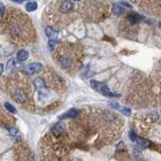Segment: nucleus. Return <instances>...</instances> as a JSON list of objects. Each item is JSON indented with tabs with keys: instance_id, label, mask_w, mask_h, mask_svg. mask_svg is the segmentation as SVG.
<instances>
[{
	"instance_id": "1",
	"label": "nucleus",
	"mask_w": 161,
	"mask_h": 161,
	"mask_svg": "<svg viewBox=\"0 0 161 161\" xmlns=\"http://www.w3.org/2000/svg\"><path fill=\"white\" fill-rule=\"evenodd\" d=\"M3 25L6 34L15 44H26L35 39L34 28L31 20L25 15V13L17 9H9L3 20Z\"/></svg>"
},
{
	"instance_id": "16",
	"label": "nucleus",
	"mask_w": 161,
	"mask_h": 161,
	"mask_svg": "<svg viewBox=\"0 0 161 161\" xmlns=\"http://www.w3.org/2000/svg\"><path fill=\"white\" fill-rule=\"evenodd\" d=\"M4 106L6 108V110L9 111L10 113H12V114H16V113H17V110L15 109L14 106H12V105L10 103H8V102H6V103L4 104Z\"/></svg>"
},
{
	"instance_id": "20",
	"label": "nucleus",
	"mask_w": 161,
	"mask_h": 161,
	"mask_svg": "<svg viewBox=\"0 0 161 161\" xmlns=\"http://www.w3.org/2000/svg\"><path fill=\"white\" fill-rule=\"evenodd\" d=\"M113 12H114V14L119 15L120 13H121V6L114 5V7H113Z\"/></svg>"
},
{
	"instance_id": "7",
	"label": "nucleus",
	"mask_w": 161,
	"mask_h": 161,
	"mask_svg": "<svg viewBox=\"0 0 161 161\" xmlns=\"http://www.w3.org/2000/svg\"><path fill=\"white\" fill-rule=\"evenodd\" d=\"M79 110L77 109H71L67 111L65 113H64L61 115V116H60V119L61 120H65V119H75V118H77L79 116Z\"/></svg>"
},
{
	"instance_id": "18",
	"label": "nucleus",
	"mask_w": 161,
	"mask_h": 161,
	"mask_svg": "<svg viewBox=\"0 0 161 161\" xmlns=\"http://www.w3.org/2000/svg\"><path fill=\"white\" fill-rule=\"evenodd\" d=\"M120 111H121V113L125 115V116H130V115H131V110L129 109V108L122 107V108L120 109Z\"/></svg>"
},
{
	"instance_id": "25",
	"label": "nucleus",
	"mask_w": 161,
	"mask_h": 161,
	"mask_svg": "<svg viewBox=\"0 0 161 161\" xmlns=\"http://www.w3.org/2000/svg\"><path fill=\"white\" fill-rule=\"evenodd\" d=\"M9 133H10L12 136H15L16 134L18 133V131L16 130V129H9Z\"/></svg>"
},
{
	"instance_id": "10",
	"label": "nucleus",
	"mask_w": 161,
	"mask_h": 161,
	"mask_svg": "<svg viewBox=\"0 0 161 161\" xmlns=\"http://www.w3.org/2000/svg\"><path fill=\"white\" fill-rule=\"evenodd\" d=\"M144 19V16L141 14H138V13H131V14L128 15V20H129L131 23H138L141 20Z\"/></svg>"
},
{
	"instance_id": "19",
	"label": "nucleus",
	"mask_w": 161,
	"mask_h": 161,
	"mask_svg": "<svg viewBox=\"0 0 161 161\" xmlns=\"http://www.w3.org/2000/svg\"><path fill=\"white\" fill-rule=\"evenodd\" d=\"M129 137H130V140H131V141L135 142V141H136V138H137V135H136L135 131H134V130H130V132H129Z\"/></svg>"
},
{
	"instance_id": "31",
	"label": "nucleus",
	"mask_w": 161,
	"mask_h": 161,
	"mask_svg": "<svg viewBox=\"0 0 161 161\" xmlns=\"http://www.w3.org/2000/svg\"><path fill=\"white\" fill-rule=\"evenodd\" d=\"M23 1H24V0H23Z\"/></svg>"
},
{
	"instance_id": "11",
	"label": "nucleus",
	"mask_w": 161,
	"mask_h": 161,
	"mask_svg": "<svg viewBox=\"0 0 161 161\" xmlns=\"http://www.w3.org/2000/svg\"><path fill=\"white\" fill-rule=\"evenodd\" d=\"M16 58H17V61L20 62L25 61L28 58V51L25 50H20L17 52V54H16Z\"/></svg>"
},
{
	"instance_id": "8",
	"label": "nucleus",
	"mask_w": 161,
	"mask_h": 161,
	"mask_svg": "<svg viewBox=\"0 0 161 161\" xmlns=\"http://www.w3.org/2000/svg\"><path fill=\"white\" fill-rule=\"evenodd\" d=\"M51 132L55 137H60L62 132H64V124L61 122H58L51 128Z\"/></svg>"
},
{
	"instance_id": "6",
	"label": "nucleus",
	"mask_w": 161,
	"mask_h": 161,
	"mask_svg": "<svg viewBox=\"0 0 161 161\" xmlns=\"http://www.w3.org/2000/svg\"><path fill=\"white\" fill-rule=\"evenodd\" d=\"M42 68V65L39 64V62H34V64H30L27 65L22 68V72L26 75H32L35 73H38Z\"/></svg>"
},
{
	"instance_id": "23",
	"label": "nucleus",
	"mask_w": 161,
	"mask_h": 161,
	"mask_svg": "<svg viewBox=\"0 0 161 161\" xmlns=\"http://www.w3.org/2000/svg\"><path fill=\"white\" fill-rule=\"evenodd\" d=\"M4 13H5V6L0 2V15L3 16L4 15Z\"/></svg>"
},
{
	"instance_id": "27",
	"label": "nucleus",
	"mask_w": 161,
	"mask_h": 161,
	"mask_svg": "<svg viewBox=\"0 0 161 161\" xmlns=\"http://www.w3.org/2000/svg\"><path fill=\"white\" fill-rule=\"evenodd\" d=\"M3 73V65H0V75H1Z\"/></svg>"
},
{
	"instance_id": "3",
	"label": "nucleus",
	"mask_w": 161,
	"mask_h": 161,
	"mask_svg": "<svg viewBox=\"0 0 161 161\" xmlns=\"http://www.w3.org/2000/svg\"><path fill=\"white\" fill-rule=\"evenodd\" d=\"M91 87L92 89H94L95 91L99 92V93H101L103 96H106V97H111V98H114V97H120V95L118 94H114L112 93V92L110 91V89L108 88L106 85L101 83V82H98V81H91Z\"/></svg>"
},
{
	"instance_id": "21",
	"label": "nucleus",
	"mask_w": 161,
	"mask_h": 161,
	"mask_svg": "<svg viewBox=\"0 0 161 161\" xmlns=\"http://www.w3.org/2000/svg\"><path fill=\"white\" fill-rule=\"evenodd\" d=\"M110 106H111V108H113V109H116V110H120L121 108H122L119 104H118V103H115V102H111V103H110Z\"/></svg>"
},
{
	"instance_id": "14",
	"label": "nucleus",
	"mask_w": 161,
	"mask_h": 161,
	"mask_svg": "<svg viewBox=\"0 0 161 161\" xmlns=\"http://www.w3.org/2000/svg\"><path fill=\"white\" fill-rule=\"evenodd\" d=\"M136 142L139 144L141 147H143V148H147V147H149V145H150V142L148 140L144 139V138H141V137L136 138Z\"/></svg>"
},
{
	"instance_id": "17",
	"label": "nucleus",
	"mask_w": 161,
	"mask_h": 161,
	"mask_svg": "<svg viewBox=\"0 0 161 161\" xmlns=\"http://www.w3.org/2000/svg\"><path fill=\"white\" fill-rule=\"evenodd\" d=\"M15 65V61L11 58V60H9L8 62H7V65H6V70L7 71H11L13 68H14Z\"/></svg>"
},
{
	"instance_id": "5",
	"label": "nucleus",
	"mask_w": 161,
	"mask_h": 161,
	"mask_svg": "<svg viewBox=\"0 0 161 161\" xmlns=\"http://www.w3.org/2000/svg\"><path fill=\"white\" fill-rule=\"evenodd\" d=\"M12 99L18 104H22L27 100V93L24 90V88H13L11 92Z\"/></svg>"
},
{
	"instance_id": "26",
	"label": "nucleus",
	"mask_w": 161,
	"mask_h": 161,
	"mask_svg": "<svg viewBox=\"0 0 161 161\" xmlns=\"http://www.w3.org/2000/svg\"><path fill=\"white\" fill-rule=\"evenodd\" d=\"M10 1L14 2V3H17V4H21V3L23 2V0H10Z\"/></svg>"
},
{
	"instance_id": "30",
	"label": "nucleus",
	"mask_w": 161,
	"mask_h": 161,
	"mask_svg": "<svg viewBox=\"0 0 161 161\" xmlns=\"http://www.w3.org/2000/svg\"><path fill=\"white\" fill-rule=\"evenodd\" d=\"M134 1H136V0H134Z\"/></svg>"
},
{
	"instance_id": "4",
	"label": "nucleus",
	"mask_w": 161,
	"mask_h": 161,
	"mask_svg": "<svg viewBox=\"0 0 161 161\" xmlns=\"http://www.w3.org/2000/svg\"><path fill=\"white\" fill-rule=\"evenodd\" d=\"M55 4V9L61 15H67L74 9V3L71 0H62V1H58Z\"/></svg>"
},
{
	"instance_id": "12",
	"label": "nucleus",
	"mask_w": 161,
	"mask_h": 161,
	"mask_svg": "<svg viewBox=\"0 0 161 161\" xmlns=\"http://www.w3.org/2000/svg\"><path fill=\"white\" fill-rule=\"evenodd\" d=\"M44 32H45V34H47V37L50 38V39H55V38H57L58 32H57V30H54V29L52 28V27H51V26H47V27H45Z\"/></svg>"
},
{
	"instance_id": "2",
	"label": "nucleus",
	"mask_w": 161,
	"mask_h": 161,
	"mask_svg": "<svg viewBox=\"0 0 161 161\" xmlns=\"http://www.w3.org/2000/svg\"><path fill=\"white\" fill-rule=\"evenodd\" d=\"M54 50V58H55L57 64L60 68L65 71H74L75 65H77V54L74 51V47L68 45H58Z\"/></svg>"
},
{
	"instance_id": "28",
	"label": "nucleus",
	"mask_w": 161,
	"mask_h": 161,
	"mask_svg": "<svg viewBox=\"0 0 161 161\" xmlns=\"http://www.w3.org/2000/svg\"><path fill=\"white\" fill-rule=\"evenodd\" d=\"M158 26H159V28L161 29V22H159V24H158Z\"/></svg>"
},
{
	"instance_id": "29",
	"label": "nucleus",
	"mask_w": 161,
	"mask_h": 161,
	"mask_svg": "<svg viewBox=\"0 0 161 161\" xmlns=\"http://www.w3.org/2000/svg\"><path fill=\"white\" fill-rule=\"evenodd\" d=\"M73 1H82V0H73Z\"/></svg>"
},
{
	"instance_id": "13",
	"label": "nucleus",
	"mask_w": 161,
	"mask_h": 161,
	"mask_svg": "<svg viewBox=\"0 0 161 161\" xmlns=\"http://www.w3.org/2000/svg\"><path fill=\"white\" fill-rule=\"evenodd\" d=\"M25 9L28 12H32V11L37 10V3L35 1L27 2V3H26V5H25Z\"/></svg>"
},
{
	"instance_id": "9",
	"label": "nucleus",
	"mask_w": 161,
	"mask_h": 161,
	"mask_svg": "<svg viewBox=\"0 0 161 161\" xmlns=\"http://www.w3.org/2000/svg\"><path fill=\"white\" fill-rule=\"evenodd\" d=\"M33 85L38 91L45 90V88H47V83H45L44 79H42V78H37L35 79V80L33 81Z\"/></svg>"
},
{
	"instance_id": "24",
	"label": "nucleus",
	"mask_w": 161,
	"mask_h": 161,
	"mask_svg": "<svg viewBox=\"0 0 161 161\" xmlns=\"http://www.w3.org/2000/svg\"><path fill=\"white\" fill-rule=\"evenodd\" d=\"M135 159H136V161H144V160L142 159V157H141L140 154L137 153L136 151H135Z\"/></svg>"
},
{
	"instance_id": "22",
	"label": "nucleus",
	"mask_w": 161,
	"mask_h": 161,
	"mask_svg": "<svg viewBox=\"0 0 161 161\" xmlns=\"http://www.w3.org/2000/svg\"><path fill=\"white\" fill-rule=\"evenodd\" d=\"M119 5L124 8H131V5L126 1H119Z\"/></svg>"
},
{
	"instance_id": "15",
	"label": "nucleus",
	"mask_w": 161,
	"mask_h": 161,
	"mask_svg": "<svg viewBox=\"0 0 161 161\" xmlns=\"http://www.w3.org/2000/svg\"><path fill=\"white\" fill-rule=\"evenodd\" d=\"M60 44V42H58L57 39H51L50 41H48V50L50 51H54L55 47H58V44Z\"/></svg>"
}]
</instances>
